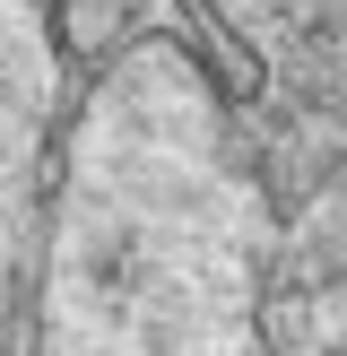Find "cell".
Here are the masks:
<instances>
[{
  "instance_id": "cell-1",
  "label": "cell",
  "mask_w": 347,
  "mask_h": 356,
  "mask_svg": "<svg viewBox=\"0 0 347 356\" xmlns=\"http://www.w3.org/2000/svg\"><path fill=\"white\" fill-rule=\"evenodd\" d=\"M278 209L217 79L174 35L69 113L26 278L35 356H260Z\"/></svg>"
},
{
  "instance_id": "cell-2",
  "label": "cell",
  "mask_w": 347,
  "mask_h": 356,
  "mask_svg": "<svg viewBox=\"0 0 347 356\" xmlns=\"http://www.w3.org/2000/svg\"><path fill=\"white\" fill-rule=\"evenodd\" d=\"M61 35L52 0H0V356L26 339V278L61 165Z\"/></svg>"
}]
</instances>
